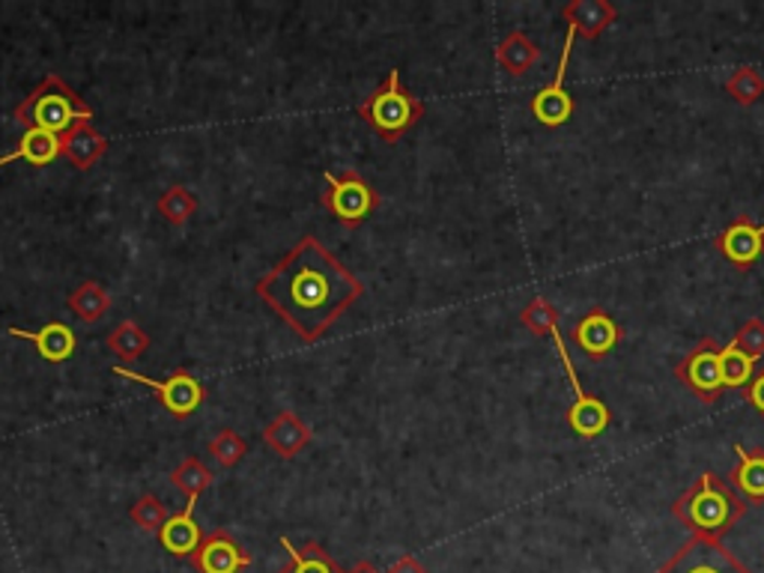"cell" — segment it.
<instances>
[{"label": "cell", "instance_id": "cell-12", "mask_svg": "<svg viewBox=\"0 0 764 573\" xmlns=\"http://www.w3.org/2000/svg\"><path fill=\"white\" fill-rule=\"evenodd\" d=\"M621 338H624V332L618 329V322L604 308H592L573 326V344L592 358L609 356L621 344Z\"/></svg>", "mask_w": 764, "mask_h": 573}, {"label": "cell", "instance_id": "cell-18", "mask_svg": "<svg viewBox=\"0 0 764 573\" xmlns=\"http://www.w3.org/2000/svg\"><path fill=\"white\" fill-rule=\"evenodd\" d=\"M194 502H197V499H189L180 514L168 516V523H165L159 532L161 547L168 552H173V556H194L197 547L204 544V532L194 523L192 514Z\"/></svg>", "mask_w": 764, "mask_h": 573}, {"label": "cell", "instance_id": "cell-21", "mask_svg": "<svg viewBox=\"0 0 764 573\" xmlns=\"http://www.w3.org/2000/svg\"><path fill=\"white\" fill-rule=\"evenodd\" d=\"M281 547L290 556V564H284L278 573H343L317 540H308L305 547H293L290 540L281 538Z\"/></svg>", "mask_w": 764, "mask_h": 573}, {"label": "cell", "instance_id": "cell-2", "mask_svg": "<svg viewBox=\"0 0 764 573\" xmlns=\"http://www.w3.org/2000/svg\"><path fill=\"white\" fill-rule=\"evenodd\" d=\"M747 499L735 493L729 481L717 478L714 472H702L696 484L675 499L672 514L693 538L723 540L747 514Z\"/></svg>", "mask_w": 764, "mask_h": 573}, {"label": "cell", "instance_id": "cell-25", "mask_svg": "<svg viewBox=\"0 0 764 573\" xmlns=\"http://www.w3.org/2000/svg\"><path fill=\"white\" fill-rule=\"evenodd\" d=\"M723 87L735 102L747 108V105H755L764 96V75L755 66H741V70L731 72Z\"/></svg>", "mask_w": 764, "mask_h": 573}, {"label": "cell", "instance_id": "cell-10", "mask_svg": "<svg viewBox=\"0 0 764 573\" xmlns=\"http://www.w3.org/2000/svg\"><path fill=\"white\" fill-rule=\"evenodd\" d=\"M573 39H577V27L568 24V39H565V48H561L559 72H556V78H553L549 87H544V90H537L535 96H532V105H529L537 123H544V126L549 129L565 126L573 117V111H577L573 96L565 90V72H568V60H571Z\"/></svg>", "mask_w": 764, "mask_h": 573}, {"label": "cell", "instance_id": "cell-32", "mask_svg": "<svg viewBox=\"0 0 764 573\" xmlns=\"http://www.w3.org/2000/svg\"><path fill=\"white\" fill-rule=\"evenodd\" d=\"M747 401H750V406H755V413L764 418V374L753 377V382L747 386Z\"/></svg>", "mask_w": 764, "mask_h": 573}, {"label": "cell", "instance_id": "cell-28", "mask_svg": "<svg viewBox=\"0 0 764 573\" xmlns=\"http://www.w3.org/2000/svg\"><path fill=\"white\" fill-rule=\"evenodd\" d=\"M194 212H197V200H194L192 192L183 188V185H171V188L159 197V216L165 218L168 224H177V228H180Z\"/></svg>", "mask_w": 764, "mask_h": 573}, {"label": "cell", "instance_id": "cell-7", "mask_svg": "<svg viewBox=\"0 0 764 573\" xmlns=\"http://www.w3.org/2000/svg\"><path fill=\"white\" fill-rule=\"evenodd\" d=\"M719 350L714 338H702L690 353H687L678 365L672 367V374L678 382H684V389H690L702 403H717L723 398V365H719Z\"/></svg>", "mask_w": 764, "mask_h": 573}, {"label": "cell", "instance_id": "cell-33", "mask_svg": "<svg viewBox=\"0 0 764 573\" xmlns=\"http://www.w3.org/2000/svg\"><path fill=\"white\" fill-rule=\"evenodd\" d=\"M386 573H427V568H424L415 556H403V559H398Z\"/></svg>", "mask_w": 764, "mask_h": 573}, {"label": "cell", "instance_id": "cell-26", "mask_svg": "<svg viewBox=\"0 0 764 573\" xmlns=\"http://www.w3.org/2000/svg\"><path fill=\"white\" fill-rule=\"evenodd\" d=\"M171 484L177 490H183L189 499H197V496L204 493L206 487L213 484V472L197 458H185L183 463L171 472Z\"/></svg>", "mask_w": 764, "mask_h": 573}, {"label": "cell", "instance_id": "cell-17", "mask_svg": "<svg viewBox=\"0 0 764 573\" xmlns=\"http://www.w3.org/2000/svg\"><path fill=\"white\" fill-rule=\"evenodd\" d=\"M12 338H22V341H31L36 346V353L51 362V365H60L66 362L72 353H75V332L69 329L66 322H48L39 332H24V329H10Z\"/></svg>", "mask_w": 764, "mask_h": 573}, {"label": "cell", "instance_id": "cell-16", "mask_svg": "<svg viewBox=\"0 0 764 573\" xmlns=\"http://www.w3.org/2000/svg\"><path fill=\"white\" fill-rule=\"evenodd\" d=\"M565 22L577 27V36H585L589 42H594L597 36H604V31L618 19V10L609 0H571L565 3Z\"/></svg>", "mask_w": 764, "mask_h": 573}, {"label": "cell", "instance_id": "cell-4", "mask_svg": "<svg viewBox=\"0 0 764 573\" xmlns=\"http://www.w3.org/2000/svg\"><path fill=\"white\" fill-rule=\"evenodd\" d=\"M359 114H362V120H365L367 126L377 132L379 138L395 144V141L403 138V135L422 120L424 102L403 87L400 70H391L377 90L371 93L365 102L359 105Z\"/></svg>", "mask_w": 764, "mask_h": 573}, {"label": "cell", "instance_id": "cell-14", "mask_svg": "<svg viewBox=\"0 0 764 573\" xmlns=\"http://www.w3.org/2000/svg\"><path fill=\"white\" fill-rule=\"evenodd\" d=\"M263 442H266V448L275 451L278 458L293 460L299 451L311 442V427L305 425L296 413L284 410V413H278L272 422L266 425Z\"/></svg>", "mask_w": 764, "mask_h": 573}, {"label": "cell", "instance_id": "cell-20", "mask_svg": "<svg viewBox=\"0 0 764 573\" xmlns=\"http://www.w3.org/2000/svg\"><path fill=\"white\" fill-rule=\"evenodd\" d=\"M496 60L508 75H523L541 60V48L535 39H529L523 31H511L496 48Z\"/></svg>", "mask_w": 764, "mask_h": 573}, {"label": "cell", "instance_id": "cell-29", "mask_svg": "<svg viewBox=\"0 0 764 573\" xmlns=\"http://www.w3.org/2000/svg\"><path fill=\"white\" fill-rule=\"evenodd\" d=\"M129 516H132V523H135L137 528H144V532H149V535H159L161 526L168 523V511H165V504L149 493L141 496V499L132 504Z\"/></svg>", "mask_w": 764, "mask_h": 573}, {"label": "cell", "instance_id": "cell-9", "mask_svg": "<svg viewBox=\"0 0 764 573\" xmlns=\"http://www.w3.org/2000/svg\"><path fill=\"white\" fill-rule=\"evenodd\" d=\"M654 573H753L741 564L719 540L690 538L660 571Z\"/></svg>", "mask_w": 764, "mask_h": 573}, {"label": "cell", "instance_id": "cell-1", "mask_svg": "<svg viewBox=\"0 0 764 573\" xmlns=\"http://www.w3.org/2000/svg\"><path fill=\"white\" fill-rule=\"evenodd\" d=\"M254 290L302 341L314 344L343 310L353 308L365 286L314 236H305Z\"/></svg>", "mask_w": 764, "mask_h": 573}, {"label": "cell", "instance_id": "cell-13", "mask_svg": "<svg viewBox=\"0 0 764 573\" xmlns=\"http://www.w3.org/2000/svg\"><path fill=\"white\" fill-rule=\"evenodd\" d=\"M194 568L201 573H240L252 564V556L242 550L228 532H213L192 556Z\"/></svg>", "mask_w": 764, "mask_h": 573}, {"label": "cell", "instance_id": "cell-3", "mask_svg": "<svg viewBox=\"0 0 764 573\" xmlns=\"http://www.w3.org/2000/svg\"><path fill=\"white\" fill-rule=\"evenodd\" d=\"M15 120L27 132L39 129V132L63 138L78 123H90L93 108L60 75H46L43 84L15 108Z\"/></svg>", "mask_w": 764, "mask_h": 573}, {"label": "cell", "instance_id": "cell-23", "mask_svg": "<svg viewBox=\"0 0 764 573\" xmlns=\"http://www.w3.org/2000/svg\"><path fill=\"white\" fill-rule=\"evenodd\" d=\"M719 365H723V386L726 389H747L753 382L755 362L747 353H741L735 344L723 346Z\"/></svg>", "mask_w": 764, "mask_h": 573}, {"label": "cell", "instance_id": "cell-31", "mask_svg": "<svg viewBox=\"0 0 764 573\" xmlns=\"http://www.w3.org/2000/svg\"><path fill=\"white\" fill-rule=\"evenodd\" d=\"M731 344L738 346L741 353H747L753 362L764 358V320L753 317V320L743 322L741 329L735 332V341H731Z\"/></svg>", "mask_w": 764, "mask_h": 573}, {"label": "cell", "instance_id": "cell-24", "mask_svg": "<svg viewBox=\"0 0 764 573\" xmlns=\"http://www.w3.org/2000/svg\"><path fill=\"white\" fill-rule=\"evenodd\" d=\"M108 346L114 350L117 356L126 358V362H135V358H141L144 353H147L149 346V338L147 332L137 326V322L132 320H123L120 326H117L114 332L108 334Z\"/></svg>", "mask_w": 764, "mask_h": 573}, {"label": "cell", "instance_id": "cell-5", "mask_svg": "<svg viewBox=\"0 0 764 573\" xmlns=\"http://www.w3.org/2000/svg\"><path fill=\"white\" fill-rule=\"evenodd\" d=\"M326 180V192H323V207L329 209L331 216L343 221V224H362L365 218H371L379 207L377 188L365 183V176L359 171H347L341 176L335 173H323Z\"/></svg>", "mask_w": 764, "mask_h": 573}, {"label": "cell", "instance_id": "cell-15", "mask_svg": "<svg viewBox=\"0 0 764 573\" xmlns=\"http://www.w3.org/2000/svg\"><path fill=\"white\" fill-rule=\"evenodd\" d=\"M735 466L729 472V487L738 496L747 499V504L764 502V448H747L735 446Z\"/></svg>", "mask_w": 764, "mask_h": 573}, {"label": "cell", "instance_id": "cell-30", "mask_svg": "<svg viewBox=\"0 0 764 573\" xmlns=\"http://www.w3.org/2000/svg\"><path fill=\"white\" fill-rule=\"evenodd\" d=\"M209 454H213V460H216L218 466L230 470V466H237V463L245 458V439H242L237 430H221V434L209 442Z\"/></svg>", "mask_w": 764, "mask_h": 573}, {"label": "cell", "instance_id": "cell-34", "mask_svg": "<svg viewBox=\"0 0 764 573\" xmlns=\"http://www.w3.org/2000/svg\"><path fill=\"white\" fill-rule=\"evenodd\" d=\"M347 573H379V571L371 562H359V564H355V568H350V571H347Z\"/></svg>", "mask_w": 764, "mask_h": 573}, {"label": "cell", "instance_id": "cell-6", "mask_svg": "<svg viewBox=\"0 0 764 573\" xmlns=\"http://www.w3.org/2000/svg\"><path fill=\"white\" fill-rule=\"evenodd\" d=\"M549 338H553V344H556V353H559L565 374H568V386H571L573 391V406L568 410V427H571L577 436H582V439H597V436L609 427V422H613V413H609V406H606L601 398H594V394H589V391L582 389L580 377H577V367H573V358L571 353H568V346H565V338H561L559 329L549 334Z\"/></svg>", "mask_w": 764, "mask_h": 573}, {"label": "cell", "instance_id": "cell-22", "mask_svg": "<svg viewBox=\"0 0 764 573\" xmlns=\"http://www.w3.org/2000/svg\"><path fill=\"white\" fill-rule=\"evenodd\" d=\"M108 308H111V296L105 293V286L99 281H81L69 293V310L81 322H99L108 314Z\"/></svg>", "mask_w": 764, "mask_h": 573}, {"label": "cell", "instance_id": "cell-8", "mask_svg": "<svg viewBox=\"0 0 764 573\" xmlns=\"http://www.w3.org/2000/svg\"><path fill=\"white\" fill-rule=\"evenodd\" d=\"M117 377L129 379V382H141L147 386L161 398L165 410L177 418H189L192 413H197V406L206 401V389L204 382L197 377H192L189 370H177L171 379H149L137 370H129V367H114Z\"/></svg>", "mask_w": 764, "mask_h": 573}, {"label": "cell", "instance_id": "cell-11", "mask_svg": "<svg viewBox=\"0 0 764 573\" xmlns=\"http://www.w3.org/2000/svg\"><path fill=\"white\" fill-rule=\"evenodd\" d=\"M714 248H717L735 269L750 272L755 266V260L764 254V224H753L747 216L735 218L729 228L723 230L717 240H714Z\"/></svg>", "mask_w": 764, "mask_h": 573}, {"label": "cell", "instance_id": "cell-19", "mask_svg": "<svg viewBox=\"0 0 764 573\" xmlns=\"http://www.w3.org/2000/svg\"><path fill=\"white\" fill-rule=\"evenodd\" d=\"M60 149H63V156H66L78 171H90L93 164L105 156L108 141H105V135H99L90 123H78L69 135L60 138Z\"/></svg>", "mask_w": 764, "mask_h": 573}, {"label": "cell", "instance_id": "cell-27", "mask_svg": "<svg viewBox=\"0 0 764 573\" xmlns=\"http://www.w3.org/2000/svg\"><path fill=\"white\" fill-rule=\"evenodd\" d=\"M520 322H523L532 334L544 338V334H553L559 329V310H556V305H553L549 298L535 296L520 310Z\"/></svg>", "mask_w": 764, "mask_h": 573}]
</instances>
